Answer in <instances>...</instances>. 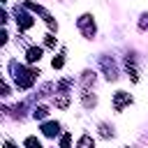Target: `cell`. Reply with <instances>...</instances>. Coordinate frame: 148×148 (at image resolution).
<instances>
[{
    "instance_id": "6da1fadb",
    "label": "cell",
    "mask_w": 148,
    "mask_h": 148,
    "mask_svg": "<svg viewBox=\"0 0 148 148\" xmlns=\"http://www.w3.org/2000/svg\"><path fill=\"white\" fill-rule=\"evenodd\" d=\"M9 67H12V72H14V81H16L18 88H30V86L35 83L37 74H39L37 69H23V67L16 65V62H12Z\"/></svg>"
},
{
    "instance_id": "7a4b0ae2",
    "label": "cell",
    "mask_w": 148,
    "mask_h": 148,
    "mask_svg": "<svg viewBox=\"0 0 148 148\" xmlns=\"http://www.w3.org/2000/svg\"><path fill=\"white\" fill-rule=\"evenodd\" d=\"M79 28L83 30L86 37H95V23H92V16H90V14H83V16L79 18Z\"/></svg>"
},
{
    "instance_id": "3957f363",
    "label": "cell",
    "mask_w": 148,
    "mask_h": 148,
    "mask_svg": "<svg viewBox=\"0 0 148 148\" xmlns=\"http://www.w3.org/2000/svg\"><path fill=\"white\" fill-rule=\"evenodd\" d=\"M127 104H132V97H130V92H125V90H118V92L113 95V109H116V111H123Z\"/></svg>"
},
{
    "instance_id": "277c9868",
    "label": "cell",
    "mask_w": 148,
    "mask_h": 148,
    "mask_svg": "<svg viewBox=\"0 0 148 148\" xmlns=\"http://www.w3.org/2000/svg\"><path fill=\"white\" fill-rule=\"evenodd\" d=\"M102 67H104V76L109 79V81H116L118 79V72H116V65L113 62H109V58H102Z\"/></svg>"
},
{
    "instance_id": "5b68a950",
    "label": "cell",
    "mask_w": 148,
    "mask_h": 148,
    "mask_svg": "<svg viewBox=\"0 0 148 148\" xmlns=\"http://www.w3.org/2000/svg\"><path fill=\"white\" fill-rule=\"evenodd\" d=\"M58 132H60V125L53 123V120H49V123L42 125V134H44V136H56Z\"/></svg>"
},
{
    "instance_id": "8992f818",
    "label": "cell",
    "mask_w": 148,
    "mask_h": 148,
    "mask_svg": "<svg viewBox=\"0 0 148 148\" xmlns=\"http://www.w3.org/2000/svg\"><path fill=\"white\" fill-rule=\"evenodd\" d=\"M16 23H18L23 30H28V28H32V25H35L32 16H28V14H18V12H16Z\"/></svg>"
},
{
    "instance_id": "52a82bcc",
    "label": "cell",
    "mask_w": 148,
    "mask_h": 148,
    "mask_svg": "<svg viewBox=\"0 0 148 148\" xmlns=\"http://www.w3.org/2000/svg\"><path fill=\"white\" fill-rule=\"evenodd\" d=\"M39 58H42V49H39V46H30L28 53H25V60H28V62H37Z\"/></svg>"
},
{
    "instance_id": "ba28073f",
    "label": "cell",
    "mask_w": 148,
    "mask_h": 148,
    "mask_svg": "<svg viewBox=\"0 0 148 148\" xmlns=\"http://www.w3.org/2000/svg\"><path fill=\"white\" fill-rule=\"evenodd\" d=\"M81 99H83V106H86V109L95 106V102H97V99H95V95H90L88 90H83V92H81Z\"/></svg>"
},
{
    "instance_id": "9c48e42d",
    "label": "cell",
    "mask_w": 148,
    "mask_h": 148,
    "mask_svg": "<svg viewBox=\"0 0 148 148\" xmlns=\"http://www.w3.org/2000/svg\"><path fill=\"white\" fill-rule=\"evenodd\" d=\"M32 116H35L37 120H44V118L49 116V109H46V106H37V109L32 111Z\"/></svg>"
},
{
    "instance_id": "30bf717a",
    "label": "cell",
    "mask_w": 148,
    "mask_h": 148,
    "mask_svg": "<svg viewBox=\"0 0 148 148\" xmlns=\"http://www.w3.org/2000/svg\"><path fill=\"white\" fill-rule=\"evenodd\" d=\"M25 146H28V148H42V143H39L37 136H28V139H25Z\"/></svg>"
},
{
    "instance_id": "8fae6325",
    "label": "cell",
    "mask_w": 148,
    "mask_h": 148,
    "mask_svg": "<svg viewBox=\"0 0 148 148\" xmlns=\"http://www.w3.org/2000/svg\"><path fill=\"white\" fill-rule=\"evenodd\" d=\"M51 65H53V69H60V67L65 65V58H62V56H58V58H53V60H51Z\"/></svg>"
},
{
    "instance_id": "7c38bea8",
    "label": "cell",
    "mask_w": 148,
    "mask_h": 148,
    "mask_svg": "<svg viewBox=\"0 0 148 148\" xmlns=\"http://www.w3.org/2000/svg\"><path fill=\"white\" fill-rule=\"evenodd\" d=\"M44 44H46L49 49H53V46H56V37H53V35H46V42H44Z\"/></svg>"
},
{
    "instance_id": "4fadbf2b",
    "label": "cell",
    "mask_w": 148,
    "mask_h": 148,
    "mask_svg": "<svg viewBox=\"0 0 148 148\" xmlns=\"http://www.w3.org/2000/svg\"><path fill=\"white\" fill-rule=\"evenodd\" d=\"M90 143H92V139H90V136H83V139L79 141V146H90Z\"/></svg>"
},
{
    "instance_id": "5bb4252c",
    "label": "cell",
    "mask_w": 148,
    "mask_h": 148,
    "mask_svg": "<svg viewBox=\"0 0 148 148\" xmlns=\"http://www.w3.org/2000/svg\"><path fill=\"white\" fill-rule=\"evenodd\" d=\"M60 146H69V134H65V136L60 139Z\"/></svg>"
},
{
    "instance_id": "9a60e30c",
    "label": "cell",
    "mask_w": 148,
    "mask_h": 148,
    "mask_svg": "<svg viewBox=\"0 0 148 148\" xmlns=\"http://www.w3.org/2000/svg\"><path fill=\"white\" fill-rule=\"evenodd\" d=\"M141 25H143V28L148 25V14H143V21H141Z\"/></svg>"
}]
</instances>
